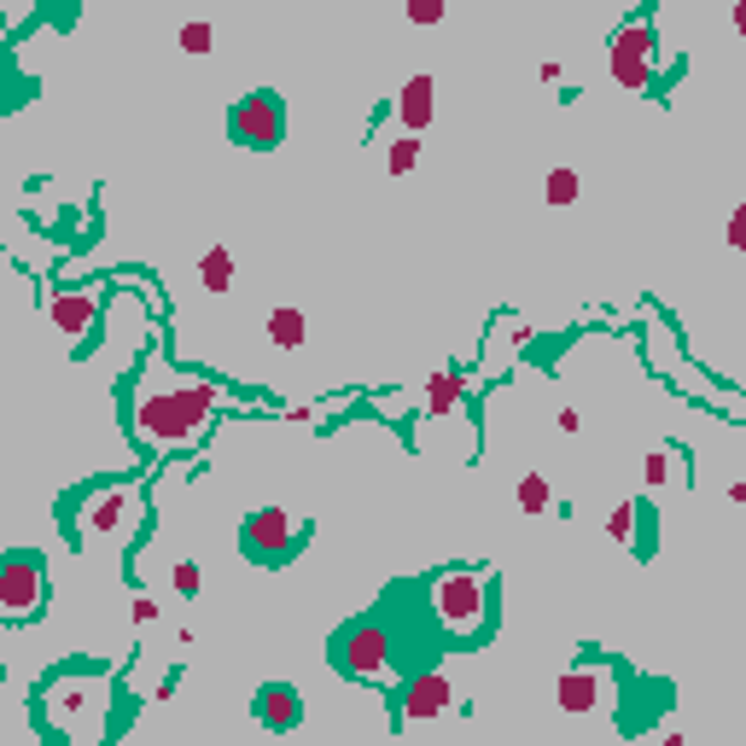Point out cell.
Instances as JSON below:
<instances>
[{
  "label": "cell",
  "instance_id": "ba28073f",
  "mask_svg": "<svg viewBox=\"0 0 746 746\" xmlns=\"http://www.w3.org/2000/svg\"><path fill=\"white\" fill-rule=\"evenodd\" d=\"M333 665L356 682H373L391 665V630L380 618H356V625L339 630V641H333Z\"/></svg>",
  "mask_w": 746,
  "mask_h": 746
},
{
  "label": "cell",
  "instance_id": "ffe728a7",
  "mask_svg": "<svg viewBox=\"0 0 746 746\" xmlns=\"http://www.w3.org/2000/svg\"><path fill=\"white\" fill-rule=\"evenodd\" d=\"M170 584H175V595H181V600H193V595L204 589V572H199V560H175V566H170Z\"/></svg>",
  "mask_w": 746,
  "mask_h": 746
},
{
  "label": "cell",
  "instance_id": "9c48e42d",
  "mask_svg": "<svg viewBox=\"0 0 746 746\" xmlns=\"http://www.w3.org/2000/svg\"><path fill=\"white\" fill-rule=\"evenodd\" d=\"M129 513H135V490L129 484H99V490H88V502H82V531L117 536L122 525H129Z\"/></svg>",
  "mask_w": 746,
  "mask_h": 746
},
{
  "label": "cell",
  "instance_id": "484cf974",
  "mask_svg": "<svg viewBox=\"0 0 746 746\" xmlns=\"http://www.w3.org/2000/svg\"><path fill=\"white\" fill-rule=\"evenodd\" d=\"M129 612H135V625H152V618H158V600H152V595H135Z\"/></svg>",
  "mask_w": 746,
  "mask_h": 746
},
{
  "label": "cell",
  "instance_id": "d6986e66",
  "mask_svg": "<svg viewBox=\"0 0 746 746\" xmlns=\"http://www.w3.org/2000/svg\"><path fill=\"white\" fill-rule=\"evenodd\" d=\"M414 163H420V135L403 129L397 140H391V152H385V170H391V175H408Z\"/></svg>",
  "mask_w": 746,
  "mask_h": 746
},
{
  "label": "cell",
  "instance_id": "8fae6325",
  "mask_svg": "<svg viewBox=\"0 0 746 746\" xmlns=\"http://www.w3.org/2000/svg\"><path fill=\"white\" fill-rule=\"evenodd\" d=\"M257 717H263V729H298V717H303V706H298V689L292 682H263L257 689Z\"/></svg>",
  "mask_w": 746,
  "mask_h": 746
},
{
  "label": "cell",
  "instance_id": "4316f807",
  "mask_svg": "<svg viewBox=\"0 0 746 746\" xmlns=\"http://www.w3.org/2000/svg\"><path fill=\"white\" fill-rule=\"evenodd\" d=\"M729 245H735V252L746 245V211H735V216H729Z\"/></svg>",
  "mask_w": 746,
  "mask_h": 746
},
{
  "label": "cell",
  "instance_id": "3957f363",
  "mask_svg": "<svg viewBox=\"0 0 746 746\" xmlns=\"http://www.w3.org/2000/svg\"><path fill=\"white\" fill-rule=\"evenodd\" d=\"M431 612H438V625H444L455 641L479 636L484 618H490V577L467 572V566L438 572V577H431Z\"/></svg>",
  "mask_w": 746,
  "mask_h": 746
},
{
  "label": "cell",
  "instance_id": "277c9868",
  "mask_svg": "<svg viewBox=\"0 0 746 746\" xmlns=\"http://www.w3.org/2000/svg\"><path fill=\"white\" fill-rule=\"evenodd\" d=\"M47 595H53V584H47L41 554H0V618H7V625L41 618Z\"/></svg>",
  "mask_w": 746,
  "mask_h": 746
},
{
  "label": "cell",
  "instance_id": "7402d4cb",
  "mask_svg": "<svg viewBox=\"0 0 746 746\" xmlns=\"http://www.w3.org/2000/svg\"><path fill=\"white\" fill-rule=\"evenodd\" d=\"M175 41H181L186 53H211V47H216V30L204 24V18H193V24H181V35H175Z\"/></svg>",
  "mask_w": 746,
  "mask_h": 746
},
{
  "label": "cell",
  "instance_id": "6da1fadb",
  "mask_svg": "<svg viewBox=\"0 0 746 746\" xmlns=\"http://www.w3.org/2000/svg\"><path fill=\"white\" fill-rule=\"evenodd\" d=\"M111 706V676L99 665H65L35 682V723L65 740H99Z\"/></svg>",
  "mask_w": 746,
  "mask_h": 746
},
{
  "label": "cell",
  "instance_id": "7c38bea8",
  "mask_svg": "<svg viewBox=\"0 0 746 746\" xmlns=\"http://www.w3.org/2000/svg\"><path fill=\"white\" fill-rule=\"evenodd\" d=\"M607 694H612L607 671H566V676H560V706H566V712H595Z\"/></svg>",
  "mask_w": 746,
  "mask_h": 746
},
{
  "label": "cell",
  "instance_id": "2e32d148",
  "mask_svg": "<svg viewBox=\"0 0 746 746\" xmlns=\"http://www.w3.org/2000/svg\"><path fill=\"white\" fill-rule=\"evenodd\" d=\"M199 280H204V292H234V252L227 245H211V252L199 257Z\"/></svg>",
  "mask_w": 746,
  "mask_h": 746
},
{
  "label": "cell",
  "instance_id": "7a4b0ae2",
  "mask_svg": "<svg viewBox=\"0 0 746 746\" xmlns=\"http://www.w3.org/2000/svg\"><path fill=\"white\" fill-rule=\"evenodd\" d=\"M216 414V385H163V391H147V397H135V438L147 444H186L199 438L204 426H211Z\"/></svg>",
  "mask_w": 746,
  "mask_h": 746
},
{
  "label": "cell",
  "instance_id": "5b68a950",
  "mask_svg": "<svg viewBox=\"0 0 746 746\" xmlns=\"http://www.w3.org/2000/svg\"><path fill=\"white\" fill-rule=\"evenodd\" d=\"M607 65H612V82H625V88H636V94L653 88L659 82V24L653 18H630V24L612 35Z\"/></svg>",
  "mask_w": 746,
  "mask_h": 746
},
{
  "label": "cell",
  "instance_id": "cb8c5ba5",
  "mask_svg": "<svg viewBox=\"0 0 746 746\" xmlns=\"http://www.w3.org/2000/svg\"><path fill=\"white\" fill-rule=\"evenodd\" d=\"M607 531L618 536V543H630V536H636V502H618L612 520H607Z\"/></svg>",
  "mask_w": 746,
  "mask_h": 746
},
{
  "label": "cell",
  "instance_id": "ac0fdd59",
  "mask_svg": "<svg viewBox=\"0 0 746 746\" xmlns=\"http://www.w3.org/2000/svg\"><path fill=\"white\" fill-rule=\"evenodd\" d=\"M513 502H520L525 513H548L554 490H548V479H543V472H525V479H520V490H513Z\"/></svg>",
  "mask_w": 746,
  "mask_h": 746
},
{
  "label": "cell",
  "instance_id": "d4e9b609",
  "mask_svg": "<svg viewBox=\"0 0 746 746\" xmlns=\"http://www.w3.org/2000/svg\"><path fill=\"white\" fill-rule=\"evenodd\" d=\"M449 12V0H408V24H438Z\"/></svg>",
  "mask_w": 746,
  "mask_h": 746
},
{
  "label": "cell",
  "instance_id": "9a60e30c",
  "mask_svg": "<svg viewBox=\"0 0 746 746\" xmlns=\"http://www.w3.org/2000/svg\"><path fill=\"white\" fill-rule=\"evenodd\" d=\"M467 403V373H431V380H426V414H431V420H444V414H455V408H461Z\"/></svg>",
  "mask_w": 746,
  "mask_h": 746
},
{
  "label": "cell",
  "instance_id": "44dd1931",
  "mask_svg": "<svg viewBox=\"0 0 746 746\" xmlns=\"http://www.w3.org/2000/svg\"><path fill=\"white\" fill-rule=\"evenodd\" d=\"M543 199H548V204H572V199H577V170H548Z\"/></svg>",
  "mask_w": 746,
  "mask_h": 746
},
{
  "label": "cell",
  "instance_id": "83f0119b",
  "mask_svg": "<svg viewBox=\"0 0 746 746\" xmlns=\"http://www.w3.org/2000/svg\"><path fill=\"white\" fill-rule=\"evenodd\" d=\"M0 676H7V665H0Z\"/></svg>",
  "mask_w": 746,
  "mask_h": 746
},
{
  "label": "cell",
  "instance_id": "52a82bcc",
  "mask_svg": "<svg viewBox=\"0 0 746 746\" xmlns=\"http://www.w3.org/2000/svg\"><path fill=\"white\" fill-rule=\"evenodd\" d=\"M227 140H239V147H252V152L280 147V140H286V106H280V94L275 88L245 94L239 106L227 111Z\"/></svg>",
  "mask_w": 746,
  "mask_h": 746
},
{
  "label": "cell",
  "instance_id": "603a6c76",
  "mask_svg": "<svg viewBox=\"0 0 746 746\" xmlns=\"http://www.w3.org/2000/svg\"><path fill=\"white\" fill-rule=\"evenodd\" d=\"M671 461H676V449H648V461H641V467H648V484H665L676 472Z\"/></svg>",
  "mask_w": 746,
  "mask_h": 746
},
{
  "label": "cell",
  "instance_id": "30bf717a",
  "mask_svg": "<svg viewBox=\"0 0 746 746\" xmlns=\"http://www.w3.org/2000/svg\"><path fill=\"white\" fill-rule=\"evenodd\" d=\"M449 700H455L449 676H444V671H420V676H408V682H403L397 712H403V717H444V712H449Z\"/></svg>",
  "mask_w": 746,
  "mask_h": 746
},
{
  "label": "cell",
  "instance_id": "5bb4252c",
  "mask_svg": "<svg viewBox=\"0 0 746 746\" xmlns=\"http://www.w3.org/2000/svg\"><path fill=\"white\" fill-rule=\"evenodd\" d=\"M99 316V292H58L53 298V321H58V333H88V321Z\"/></svg>",
  "mask_w": 746,
  "mask_h": 746
},
{
  "label": "cell",
  "instance_id": "4fadbf2b",
  "mask_svg": "<svg viewBox=\"0 0 746 746\" xmlns=\"http://www.w3.org/2000/svg\"><path fill=\"white\" fill-rule=\"evenodd\" d=\"M431 88H438V82H431L426 71L403 82V94H397V117H403V129H408V135H420L426 122H431Z\"/></svg>",
  "mask_w": 746,
  "mask_h": 746
},
{
  "label": "cell",
  "instance_id": "e0dca14e",
  "mask_svg": "<svg viewBox=\"0 0 746 746\" xmlns=\"http://www.w3.org/2000/svg\"><path fill=\"white\" fill-rule=\"evenodd\" d=\"M309 339V321H303V309H268V344H280V350H298Z\"/></svg>",
  "mask_w": 746,
  "mask_h": 746
},
{
  "label": "cell",
  "instance_id": "8992f818",
  "mask_svg": "<svg viewBox=\"0 0 746 746\" xmlns=\"http://www.w3.org/2000/svg\"><path fill=\"white\" fill-rule=\"evenodd\" d=\"M309 525L298 520V513H280V508H257L252 520H245L239 531V548L257 560V566H286L298 548H303Z\"/></svg>",
  "mask_w": 746,
  "mask_h": 746
}]
</instances>
